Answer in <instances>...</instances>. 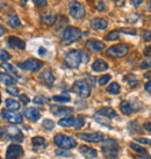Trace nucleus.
I'll return each mask as SVG.
<instances>
[{
  "instance_id": "f257e3e1",
  "label": "nucleus",
  "mask_w": 151,
  "mask_h": 159,
  "mask_svg": "<svg viewBox=\"0 0 151 159\" xmlns=\"http://www.w3.org/2000/svg\"><path fill=\"white\" fill-rule=\"evenodd\" d=\"M102 153L107 159H116L119 156V151H120V146L119 143L113 139V138H108L102 141L101 143Z\"/></svg>"
},
{
  "instance_id": "f03ea898",
  "label": "nucleus",
  "mask_w": 151,
  "mask_h": 159,
  "mask_svg": "<svg viewBox=\"0 0 151 159\" xmlns=\"http://www.w3.org/2000/svg\"><path fill=\"white\" fill-rule=\"evenodd\" d=\"M80 37H81V30L80 29H78L77 27H67L66 29L64 30L61 44L69 45L71 44V43H73V42L79 41Z\"/></svg>"
},
{
  "instance_id": "7ed1b4c3",
  "label": "nucleus",
  "mask_w": 151,
  "mask_h": 159,
  "mask_svg": "<svg viewBox=\"0 0 151 159\" xmlns=\"http://www.w3.org/2000/svg\"><path fill=\"white\" fill-rule=\"evenodd\" d=\"M83 55L84 52L81 50H71L65 55V58H64V62L71 69H77L79 67L80 63L83 62Z\"/></svg>"
},
{
  "instance_id": "20e7f679",
  "label": "nucleus",
  "mask_w": 151,
  "mask_h": 159,
  "mask_svg": "<svg viewBox=\"0 0 151 159\" xmlns=\"http://www.w3.org/2000/svg\"><path fill=\"white\" fill-rule=\"evenodd\" d=\"M53 143L61 148V149H73L77 146V142L73 139V137L66 136V135H63V134H57L56 136L53 137Z\"/></svg>"
},
{
  "instance_id": "39448f33",
  "label": "nucleus",
  "mask_w": 151,
  "mask_h": 159,
  "mask_svg": "<svg viewBox=\"0 0 151 159\" xmlns=\"http://www.w3.org/2000/svg\"><path fill=\"white\" fill-rule=\"evenodd\" d=\"M129 49H130L129 44L120 43V44L113 45V47L107 49V55L113 58H122L129 52Z\"/></svg>"
},
{
  "instance_id": "423d86ee",
  "label": "nucleus",
  "mask_w": 151,
  "mask_h": 159,
  "mask_svg": "<svg viewBox=\"0 0 151 159\" xmlns=\"http://www.w3.org/2000/svg\"><path fill=\"white\" fill-rule=\"evenodd\" d=\"M69 11H70V15L76 20H81L86 16V9H85L84 5L78 1H70Z\"/></svg>"
},
{
  "instance_id": "0eeeda50",
  "label": "nucleus",
  "mask_w": 151,
  "mask_h": 159,
  "mask_svg": "<svg viewBox=\"0 0 151 159\" xmlns=\"http://www.w3.org/2000/svg\"><path fill=\"white\" fill-rule=\"evenodd\" d=\"M72 91L81 98H89L91 95V86L85 80H77L72 86Z\"/></svg>"
},
{
  "instance_id": "6e6552de",
  "label": "nucleus",
  "mask_w": 151,
  "mask_h": 159,
  "mask_svg": "<svg viewBox=\"0 0 151 159\" xmlns=\"http://www.w3.org/2000/svg\"><path fill=\"white\" fill-rule=\"evenodd\" d=\"M19 67H21L22 70L26 71H30V72H37L40 71L43 66V63L39 61V59H35V58H29L25 62H21L18 64Z\"/></svg>"
},
{
  "instance_id": "1a4fd4ad",
  "label": "nucleus",
  "mask_w": 151,
  "mask_h": 159,
  "mask_svg": "<svg viewBox=\"0 0 151 159\" xmlns=\"http://www.w3.org/2000/svg\"><path fill=\"white\" fill-rule=\"evenodd\" d=\"M141 108H142V103H141V102H137V103L135 105V103H133L131 101H128V100L122 101L120 105L121 111H122L125 115L133 114V113L137 111L138 109H141Z\"/></svg>"
},
{
  "instance_id": "9d476101",
  "label": "nucleus",
  "mask_w": 151,
  "mask_h": 159,
  "mask_svg": "<svg viewBox=\"0 0 151 159\" xmlns=\"http://www.w3.org/2000/svg\"><path fill=\"white\" fill-rule=\"evenodd\" d=\"M1 116L5 121L7 122H11L13 124H19L22 122V115L19 114V113H15L13 111H5L2 109L1 111Z\"/></svg>"
},
{
  "instance_id": "9b49d317",
  "label": "nucleus",
  "mask_w": 151,
  "mask_h": 159,
  "mask_svg": "<svg viewBox=\"0 0 151 159\" xmlns=\"http://www.w3.org/2000/svg\"><path fill=\"white\" fill-rule=\"evenodd\" d=\"M23 155V149L19 144H11L6 151V159H19Z\"/></svg>"
},
{
  "instance_id": "f8f14e48",
  "label": "nucleus",
  "mask_w": 151,
  "mask_h": 159,
  "mask_svg": "<svg viewBox=\"0 0 151 159\" xmlns=\"http://www.w3.org/2000/svg\"><path fill=\"white\" fill-rule=\"evenodd\" d=\"M78 138L83 139V141L87 142V143H99L103 139L105 135L102 133H89V134H78L77 135Z\"/></svg>"
},
{
  "instance_id": "ddd939ff",
  "label": "nucleus",
  "mask_w": 151,
  "mask_h": 159,
  "mask_svg": "<svg viewBox=\"0 0 151 159\" xmlns=\"http://www.w3.org/2000/svg\"><path fill=\"white\" fill-rule=\"evenodd\" d=\"M50 111L56 116H70L71 113H73V108L71 107L58 106V105H53L50 106Z\"/></svg>"
},
{
  "instance_id": "4468645a",
  "label": "nucleus",
  "mask_w": 151,
  "mask_h": 159,
  "mask_svg": "<svg viewBox=\"0 0 151 159\" xmlns=\"http://www.w3.org/2000/svg\"><path fill=\"white\" fill-rule=\"evenodd\" d=\"M86 48L89 49L91 51H93V52H99V51H102L103 49L106 48V44L101 42V41L99 40H95V39H92V40H89L86 41Z\"/></svg>"
},
{
  "instance_id": "2eb2a0df",
  "label": "nucleus",
  "mask_w": 151,
  "mask_h": 159,
  "mask_svg": "<svg viewBox=\"0 0 151 159\" xmlns=\"http://www.w3.org/2000/svg\"><path fill=\"white\" fill-rule=\"evenodd\" d=\"M41 20L47 26H53L57 21V16H56V13L53 11H44L41 14Z\"/></svg>"
},
{
  "instance_id": "dca6fc26",
  "label": "nucleus",
  "mask_w": 151,
  "mask_h": 159,
  "mask_svg": "<svg viewBox=\"0 0 151 159\" xmlns=\"http://www.w3.org/2000/svg\"><path fill=\"white\" fill-rule=\"evenodd\" d=\"M7 137L9 139H14V141L22 142L23 141V134L20 131V129H18L16 127H9L7 129Z\"/></svg>"
},
{
  "instance_id": "f3484780",
  "label": "nucleus",
  "mask_w": 151,
  "mask_h": 159,
  "mask_svg": "<svg viewBox=\"0 0 151 159\" xmlns=\"http://www.w3.org/2000/svg\"><path fill=\"white\" fill-rule=\"evenodd\" d=\"M107 26H108L107 20L102 18H94L93 20H91V27L94 30H103L107 28Z\"/></svg>"
},
{
  "instance_id": "a211bd4d",
  "label": "nucleus",
  "mask_w": 151,
  "mask_h": 159,
  "mask_svg": "<svg viewBox=\"0 0 151 159\" xmlns=\"http://www.w3.org/2000/svg\"><path fill=\"white\" fill-rule=\"evenodd\" d=\"M8 45L9 47H12V48H16V49H20V50H25L26 49V43H25V41L21 40V39H19L16 36H9L8 37Z\"/></svg>"
},
{
  "instance_id": "6ab92c4d",
  "label": "nucleus",
  "mask_w": 151,
  "mask_h": 159,
  "mask_svg": "<svg viewBox=\"0 0 151 159\" xmlns=\"http://www.w3.org/2000/svg\"><path fill=\"white\" fill-rule=\"evenodd\" d=\"M40 80L47 85H53V81H55V77L53 75V71L50 70V69H45L44 71H42V73L40 75Z\"/></svg>"
},
{
  "instance_id": "aec40b11",
  "label": "nucleus",
  "mask_w": 151,
  "mask_h": 159,
  "mask_svg": "<svg viewBox=\"0 0 151 159\" xmlns=\"http://www.w3.org/2000/svg\"><path fill=\"white\" fill-rule=\"evenodd\" d=\"M23 115H25V117H27L29 121H37V120L41 117L40 111H37L36 108H33V107L26 108V109L23 111Z\"/></svg>"
},
{
  "instance_id": "412c9836",
  "label": "nucleus",
  "mask_w": 151,
  "mask_h": 159,
  "mask_svg": "<svg viewBox=\"0 0 151 159\" xmlns=\"http://www.w3.org/2000/svg\"><path fill=\"white\" fill-rule=\"evenodd\" d=\"M79 151L80 153H83L87 159H94L98 157V152L94 150L93 148H89L87 145H81L79 148Z\"/></svg>"
},
{
  "instance_id": "4be33fe9",
  "label": "nucleus",
  "mask_w": 151,
  "mask_h": 159,
  "mask_svg": "<svg viewBox=\"0 0 151 159\" xmlns=\"http://www.w3.org/2000/svg\"><path fill=\"white\" fill-rule=\"evenodd\" d=\"M6 22H7V25H8L11 28H18V27L21 26V20H20V18L18 16V14L14 13V12H12V13L7 16Z\"/></svg>"
},
{
  "instance_id": "5701e85b",
  "label": "nucleus",
  "mask_w": 151,
  "mask_h": 159,
  "mask_svg": "<svg viewBox=\"0 0 151 159\" xmlns=\"http://www.w3.org/2000/svg\"><path fill=\"white\" fill-rule=\"evenodd\" d=\"M97 114L101 115L103 117H107V119H115L116 116H117V113L113 108H111V107H102V108H100L97 111Z\"/></svg>"
},
{
  "instance_id": "b1692460",
  "label": "nucleus",
  "mask_w": 151,
  "mask_h": 159,
  "mask_svg": "<svg viewBox=\"0 0 151 159\" xmlns=\"http://www.w3.org/2000/svg\"><path fill=\"white\" fill-rule=\"evenodd\" d=\"M108 64L102 59H97L95 62L92 64V70L95 72H103V71L108 70Z\"/></svg>"
},
{
  "instance_id": "393cba45",
  "label": "nucleus",
  "mask_w": 151,
  "mask_h": 159,
  "mask_svg": "<svg viewBox=\"0 0 151 159\" xmlns=\"http://www.w3.org/2000/svg\"><path fill=\"white\" fill-rule=\"evenodd\" d=\"M0 83L6 86H12V85H15V79L8 73H0Z\"/></svg>"
},
{
  "instance_id": "a878e982",
  "label": "nucleus",
  "mask_w": 151,
  "mask_h": 159,
  "mask_svg": "<svg viewBox=\"0 0 151 159\" xmlns=\"http://www.w3.org/2000/svg\"><path fill=\"white\" fill-rule=\"evenodd\" d=\"M5 105H6L8 111H19L20 107H21V105H20L18 101H15L14 99H6V100H5Z\"/></svg>"
},
{
  "instance_id": "bb28decb",
  "label": "nucleus",
  "mask_w": 151,
  "mask_h": 159,
  "mask_svg": "<svg viewBox=\"0 0 151 159\" xmlns=\"http://www.w3.org/2000/svg\"><path fill=\"white\" fill-rule=\"evenodd\" d=\"M58 124L61 127H64V128H69V127H73L75 125V119L72 116H65L58 121Z\"/></svg>"
},
{
  "instance_id": "cd10ccee",
  "label": "nucleus",
  "mask_w": 151,
  "mask_h": 159,
  "mask_svg": "<svg viewBox=\"0 0 151 159\" xmlns=\"http://www.w3.org/2000/svg\"><path fill=\"white\" fill-rule=\"evenodd\" d=\"M2 67H4L7 72H9V73H12V75H15V78H18V79H22V77H21V75L18 72L16 67H14L13 65H11V64H8V63L4 62V64H2Z\"/></svg>"
},
{
  "instance_id": "c85d7f7f",
  "label": "nucleus",
  "mask_w": 151,
  "mask_h": 159,
  "mask_svg": "<svg viewBox=\"0 0 151 159\" xmlns=\"http://www.w3.org/2000/svg\"><path fill=\"white\" fill-rule=\"evenodd\" d=\"M31 144H33L34 148H44V146H47L45 139L41 136L33 137V138H31Z\"/></svg>"
},
{
  "instance_id": "c756f323",
  "label": "nucleus",
  "mask_w": 151,
  "mask_h": 159,
  "mask_svg": "<svg viewBox=\"0 0 151 159\" xmlns=\"http://www.w3.org/2000/svg\"><path fill=\"white\" fill-rule=\"evenodd\" d=\"M130 149L140 153V155H148V151L145 150V148H143L142 145H138V143H134V142L130 143Z\"/></svg>"
},
{
  "instance_id": "7c9ffc66",
  "label": "nucleus",
  "mask_w": 151,
  "mask_h": 159,
  "mask_svg": "<svg viewBox=\"0 0 151 159\" xmlns=\"http://www.w3.org/2000/svg\"><path fill=\"white\" fill-rule=\"evenodd\" d=\"M121 91V87H120V85L117 84V83H112L108 87H107V92L108 93H111V94H119Z\"/></svg>"
},
{
  "instance_id": "2f4dec72",
  "label": "nucleus",
  "mask_w": 151,
  "mask_h": 159,
  "mask_svg": "<svg viewBox=\"0 0 151 159\" xmlns=\"http://www.w3.org/2000/svg\"><path fill=\"white\" fill-rule=\"evenodd\" d=\"M53 100L56 102H62V103H64V102L70 101L71 98H70V95H67V94H61V95H55L53 98Z\"/></svg>"
},
{
  "instance_id": "473e14b6",
  "label": "nucleus",
  "mask_w": 151,
  "mask_h": 159,
  "mask_svg": "<svg viewBox=\"0 0 151 159\" xmlns=\"http://www.w3.org/2000/svg\"><path fill=\"white\" fill-rule=\"evenodd\" d=\"M120 34L121 31L117 29V30H113L111 31L108 35L106 36V40L107 41H116V40H120Z\"/></svg>"
},
{
  "instance_id": "72a5a7b5",
  "label": "nucleus",
  "mask_w": 151,
  "mask_h": 159,
  "mask_svg": "<svg viewBox=\"0 0 151 159\" xmlns=\"http://www.w3.org/2000/svg\"><path fill=\"white\" fill-rule=\"evenodd\" d=\"M6 92L11 94V95H14V97H18L20 95V89L15 86V85H12V86H7L6 87Z\"/></svg>"
},
{
  "instance_id": "f704fd0d",
  "label": "nucleus",
  "mask_w": 151,
  "mask_h": 159,
  "mask_svg": "<svg viewBox=\"0 0 151 159\" xmlns=\"http://www.w3.org/2000/svg\"><path fill=\"white\" fill-rule=\"evenodd\" d=\"M55 155L58 156V157H66V158L72 157V153L66 149H58V150L55 151Z\"/></svg>"
},
{
  "instance_id": "c9c22d12",
  "label": "nucleus",
  "mask_w": 151,
  "mask_h": 159,
  "mask_svg": "<svg viewBox=\"0 0 151 159\" xmlns=\"http://www.w3.org/2000/svg\"><path fill=\"white\" fill-rule=\"evenodd\" d=\"M84 124H85V119L81 116V115H79L77 119H75V125H73V127H75L77 130L83 128V127H84Z\"/></svg>"
},
{
  "instance_id": "e433bc0d",
  "label": "nucleus",
  "mask_w": 151,
  "mask_h": 159,
  "mask_svg": "<svg viewBox=\"0 0 151 159\" xmlns=\"http://www.w3.org/2000/svg\"><path fill=\"white\" fill-rule=\"evenodd\" d=\"M50 99L49 98H45V97H42V95H37V97L34 98V103H36V105H40V106H42V105H44L45 102H48Z\"/></svg>"
},
{
  "instance_id": "4c0bfd02",
  "label": "nucleus",
  "mask_w": 151,
  "mask_h": 159,
  "mask_svg": "<svg viewBox=\"0 0 151 159\" xmlns=\"http://www.w3.org/2000/svg\"><path fill=\"white\" fill-rule=\"evenodd\" d=\"M42 125H43V128L48 129V130H51V129H53V127H55V122H53V120L47 119L42 122Z\"/></svg>"
},
{
  "instance_id": "58836bf2",
  "label": "nucleus",
  "mask_w": 151,
  "mask_h": 159,
  "mask_svg": "<svg viewBox=\"0 0 151 159\" xmlns=\"http://www.w3.org/2000/svg\"><path fill=\"white\" fill-rule=\"evenodd\" d=\"M95 8L98 12H106L107 11V6L105 5V2L102 0H98L97 4H95Z\"/></svg>"
},
{
  "instance_id": "ea45409f",
  "label": "nucleus",
  "mask_w": 151,
  "mask_h": 159,
  "mask_svg": "<svg viewBox=\"0 0 151 159\" xmlns=\"http://www.w3.org/2000/svg\"><path fill=\"white\" fill-rule=\"evenodd\" d=\"M9 58H11V55L6 50H4V49H0V61L1 62H6V61H8Z\"/></svg>"
},
{
  "instance_id": "a19ab883",
  "label": "nucleus",
  "mask_w": 151,
  "mask_h": 159,
  "mask_svg": "<svg viewBox=\"0 0 151 159\" xmlns=\"http://www.w3.org/2000/svg\"><path fill=\"white\" fill-rule=\"evenodd\" d=\"M112 75H101L100 77V79L98 80L99 85H101V86H103V85H107V83L111 80Z\"/></svg>"
},
{
  "instance_id": "79ce46f5",
  "label": "nucleus",
  "mask_w": 151,
  "mask_h": 159,
  "mask_svg": "<svg viewBox=\"0 0 151 159\" xmlns=\"http://www.w3.org/2000/svg\"><path fill=\"white\" fill-rule=\"evenodd\" d=\"M151 67V56L147 57L142 63H141V69L145 70V69H150Z\"/></svg>"
},
{
  "instance_id": "37998d69",
  "label": "nucleus",
  "mask_w": 151,
  "mask_h": 159,
  "mask_svg": "<svg viewBox=\"0 0 151 159\" xmlns=\"http://www.w3.org/2000/svg\"><path fill=\"white\" fill-rule=\"evenodd\" d=\"M125 80L126 81H129L130 86H136V84H137V81L135 80V77L133 75H128V77H126Z\"/></svg>"
},
{
  "instance_id": "c03bdc74",
  "label": "nucleus",
  "mask_w": 151,
  "mask_h": 159,
  "mask_svg": "<svg viewBox=\"0 0 151 159\" xmlns=\"http://www.w3.org/2000/svg\"><path fill=\"white\" fill-rule=\"evenodd\" d=\"M136 142H137V143H141V144H144V145L151 146V139H149V138H143V137H140V138L136 139Z\"/></svg>"
},
{
  "instance_id": "a18cd8bd",
  "label": "nucleus",
  "mask_w": 151,
  "mask_h": 159,
  "mask_svg": "<svg viewBox=\"0 0 151 159\" xmlns=\"http://www.w3.org/2000/svg\"><path fill=\"white\" fill-rule=\"evenodd\" d=\"M33 1H34V4H35L37 7H40V8L47 7V5H48L47 0H33Z\"/></svg>"
},
{
  "instance_id": "49530a36",
  "label": "nucleus",
  "mask_w": 151,
  "mask_h": 159,
  "mask_svg": "<svg viewBox=\"0 0 151 159\" xmlns=\"http://www.w3.org/2000/svg\"><path fill=\"white\" fill-rule=\"evenodd\" d=\"M142 37L144 41H150L151 40V29H147V30L143 31Z\"/></svg>"
},
{
  "instance_id": "de8ad7c7",
  "label": "nucleus",
  "mask_w": 151,
  "mask_h": 159,
  "mask_svg": "<svg viewBox=\"0 0 151 159\" xmlns=\"http://www.w3.org/2000/svg\"><path fill=\"white\" fill-rule=\"evenodd\" d=\"M20 101L23 102V105H27L30 100H29V98L27 97L26 94H23V95H20Z\"/></svg>"
},
{
  "instance_id": "09e8293b",
  "label": "nucleus",
  "mask_w": 151,
  "mask_h": 159,
  "mask_svg": "<svg viewBox=\"0 0 151 159\" xmlns=\"http://www.w3.org/2000/svg\"><path fill=\"white\" fill-rule=\"evenodd\" d=\"M144 89H145L148 93H150L151 94V80L150 81H148V83H145V85H144Z\"/></svg>"
},
{
  "instance_id": "8fccbe9b",
  "label": "nucleus",
  "mask_w": 151,
  "mask_h": 159,
  "mask_svg": "<svg viewBox=\"0 0 151 159\" xmlns=\"http://www.w3.org/2000/svg\"><path fill=\"white\" fill-rule=\"evenodd\" d=\"M135 159H151V156L149 155H140V156H136Z\"/></svg>"
},
{
  "instance_id": "3c124183",
  "label": "nucleus",
  "mask_w": 151,
  "mask_h": 159,
  "mask_svg": "<svg viewBox=\"0 0 151 159\" xmlns=\"http://www.w3.org/2000/svg\"><path fill=\"white\" fill-rule=\"evenodd\" d=\"M131 2L135 7H138V6H141V4L143 2V0H131Z\"/></svg>"
},
{
  "instance_id": "603ef678",
  "label": "nucleus",
  "mask_w": 151,
  "mask_h": 159,
  "mask_svg": "<svg viewBox=\"0 0 151 159\" xmlns=\"http://www.w3.org/2000/svg\"><path fill=\"white\" fill-rule=\"evenodd\" d=\"M144 129L147 130L148 133H150V134H151V122H148V123L144 124Z\"/></svg>"
},
{
  "instance_id": "864d4df0",
  "label": "nucleus",
  "mask_w": 151,
  "mask_h": 159,
  "mask_svg": "<svg viewBox=\"0 0 151 159\" xmlns=\"http://www.w3.org/2000/svg\"><path fill=\"white\" fill-rule=\"evenodd\" d=\"M144 55H145V56H148V57H149V56H151V45H150V47H148V48L144 50Z\"/></svg>"
},
{
  "instance_id": "5fc2aeb1",
  "label": "nucleus",
  "mask_w": 151,
  "mask_h": 159,
  "mask_svg": "<svg viewBox=\"0 0 151 159\" xmlns=\"http://www.w3.org/2000/svg\"><path fill=\"white\" fill-rule=\"evenodd\" d=\"M45 52H47V49L43 48V47H41V48L39 49V55H41V56H42V55H44Z\"/></svg>"
},
{
  "instance_id": "6e6d98bb",
  "label": "nucleus",
  "mask_w": 151,
  "mask_h": 159,
  "mask_svg": "<svg viewBox=\"0 0 151 159\" xmlns=\"http://www.w3.org/2000/svg\"><path fill=\"white\" fill-rule=\"evenodd\" d=\"M4 34H5V28L0 25V36H2Z\"/></svg>"
},
{
  "instance_id": "4d7b16f0",
  "label": "nucleus",
  "mask_w": 151,
  "mask_h": 159,
  "mask_svg": "<svg viewBox=\"0 0 151 159\" xmlns=\"http://www.w3.org/2000/svg\"><path fill=\"white\" fill-rule=\"evenodd\" d=\"M144 77H145L147 79H150V78H151V71H149V72H147V73L144 75Z\"/></svg>"
},
{
  "instance_id": "13d9d810",
  "label": "nucleus",
  "mask_w": 151,
  "mask_h": 159,
  "mask_svg": "<svg viewBox=\"0 0 151 159\" xmlns=\"http://www.w3.org/2000/svg\"><path fill=\"white\" fill-rule=\"evenodd\" d=\"M4 135H5L4 130H2V129L0 128V139H1V138H2V137H4Z\"/></svg>"
},
{
  "instance_id": "bf43d9fd",
  "label": "nucleus",
  "mask_w": 151,
  "mask_h": 159,
  "mask_svg": "<svg viewBox=\"0 0 151 159\" xmlns=\"http://www.w3.org/2000/svg\"><path fill=\"white\" fill-rule=\"evenodd\" d=\"M148 9H149V12L151 13V0L149 1V4H148Z\"/></svg>"
},
{
  "instance_id": "052dcab7",
  "label": "nucleus",
  "mask_w": 151,
  "mask_h": 159,
  "mask_svg": "<svg viewBox=\"0 0 151 159\" xmlns=\"http://www.w3.org/2000/svg\"><path fill=\"white\" fill-rule=\"evenodd\" d=\"M0 105H1V94H0Z\"/></svg>"
},
{
  "instance_id": "680f3d73",
  "label": "nucleus",
  "mask_w": 151,
  "mask_h": 159,
  "mask_svg": "<svg viewBox=\"0 0 151 159\" xmlns=\"http://www.w3.org/2000/svg\"><path fill=\"white\" fill-rule=\"evenodd\" d=\"M113 1H119V0H113Z\"/></svg>"
},
{
  "instance_id": "e2e57ef3",
  "label": "nucleus",
  "mask_w": 151,
  "mask_h": 159,
  "mask_svg": "<svg viewBox=\"0 0 151 159\" xmlns=\"http://www.w3.org/2000/svg\"><path fill=\"white\" fill-rule=\"evenodd\" d=\"M0 159H2V158H1V157H0Z\"/></svg>"
},
{
  "instance_id": "0e129e2a",
  "label": "nucleus",
  "mask_w": 151,
  "mask_h": 159,
  "mask_svg": "<svg viewBox=\"0 0 151 159\" xmlns=\"http://www.w3.org/2000/svg\"><path fill=\"white\" fill-rule=\"evenodd\" d=\"M28 159H31V158H28Z\"/></svg>"
}]
</instances>
